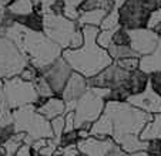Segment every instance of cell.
I'll return each mask as SVG.
<instances>
[{
  "mask_svg": "<svg viewBox=\"0 0 161 156\" xmlns=\"http://www.w3.org/2000/svg\"><path fill=\"white\" fill-rule=\"evenodd\" d=\"M111 2H113V3H114V4H116L117 7H120V6H121V4L125 2V0H111Z\"/></svg>",
  "mask_w": 161,
  "mask_h": 156,
  "instance_id": "37",
  "label": "cell"
},
{
  "mask_svg": "<svg viewBox=\"0 0 161 156\" xmlns=\"http://www.w3.org/2000/svg\"><path fill=\"white\" fill-rule=\"evenodd\" d=\"M79 150L84 156H146L147 152L127 153L120 148L113 138H96L88 136L86 139H80Z\"/></svg>",
  "mask_w": 161,
  "mask_h": 156,
  "instance_id": "9",
  "label": "cell"
},
{
  "mask_svg": "<svg viewBox=\"0 0 161 156\" xmlns=\"http://www.w3.org/2000/svg\"><path fill=\"white\" fill-rule=\"evenodd\" d=\"M146 152L150 156H161V138L150 139Z\"/></svg>",
  "mask_w": 161,
  "mask_h": 156,
  "instance_id": "32",
  "label": "cell"
},
{
  "mask_svg": "<svg viewBox=\"0 0 161 156\" xmlns=\"http://www.w3.org/2000/svg\"><path fill=\"white\" fill-rule=\"evenodd\" d=\"M88 81L84 75L79 74V72L73 71L71 77L69 78L66 87H64L63 92H61V98L66 101L67 105V112H73L74 109V104L76 101L88 90Z\"/></svg>",
  "mask_w": 161,
  "mask_h": 156,
  "instance_id": "14",
  "label": "cell"
},
{
  "mask_svg": "<svg viewBox=\"0 0 161 156\" xmlns=\"http://www.w3.org/2000/svg\"><path fill=\"white\" fill-rule=\"evenodd\" d=\"M150 85V74L144 72L143 70H136L130 74L128 78V88L131 91V95H137L141 94L148 88Z\"/></svg>",
  "mask_w": 161,
  "mask_h": 156,
  "instance_id": "19",
  "label": "cell"
},
{
  "mask_svg": "<svg viewBox=\"0 0 161 156\" xmlns=\"http://www.w3.org/2000/svg\"><path fill=\"white\" fill-rule=\"evenodd\" d=\"M40 72H42V75L47 80V82H49L50 87L53 88L56 95L60 96L64 87H66L67 81H69V78L73 74V68L69 65V63H67L63 58V55H61L54 63H52L50 65L43 68Z\"/></svg>",
  "mask_w": 161,
  "mask_h": 156,
  "instance_id": "12",
  "label": "cell"
},
{
  "mask_svg": "<svg viewBox=\"0 0 161 156\" xmlns=\"http://www.w3.org/2000/svg\"><path fill=\"white\" fill-rule=\"evenodd\" d=\"M17 45L27 55L31 65L40 71L63 55V48L43 31H31L26 29Z\"/></svg>",
  "mask_w": 161,
  "mask_h": 156,
  "instance_id": "3",
  "label": "cell"
},
{
  "mask_svg": "<svg viewBox=\"0 0 161 156\" xmlns=\"http://www.w3.org/2000/svg\"><path fill=\"white\" fill-rule=\"evenodd\" d=\"M50 125H52V131H53V138L56 139V141L58 142V145H60V139L61 136L64 135V132H66V118L63 117H57L54 118V119L50 121Z\"/></svg>",
  "mask_w": 161,
  "mask_h": 156,
  "instance_id": "25",
  "label": "cell"
},
{
  "mask_svg": "<svg viewBox=\"0 0 161 156\" xmlns=\"http://www.w3.org/2000/svg\"><path fill=\"white\" fill-rule=\"evenodd\" d=\"M110 57L113 58V61H120V60H124V58H130V57H138L137 53L131 48V45H116V44H111L108 48Z\"/></svg>",
  "mask_w": 161,
  "mask_h": 156,
  "instance_id": "22",
  "label": "cell"
},
{
  "mask_svg": "<svg viewBox=\"0 0 161 156\" xmlns=\"http://www.w3.org/2000/svg\"><path fill=\"white\" fill-rule=\"evenodd\" d=\"M42 75V72H40V70H37L36 67H33L31 64H29L27 67H26L23 71H21L20 77L25 80V81H29V82H34L37 80V78Z\"/></svg>",
  "mask_w": 161,
  "mask_h": 156,
  "instance_id": "30",
  "label": "cell"
},
{
  "mask_svg": "<svg viewBox=\"0 0 161 156\" xmlns=\"http://www.w3.org/2000/svg\"><path fill=\"white\" fill-rule=\"evenodd\" d=\"M157 31H158V33H161V23H160V26H158V29H157Z\"/></svg>",
  "mask_w": 161,
  "mask_h": 156,
  "instance_id": "39",
  "label": "cell"
},
{
  "mask_svg": "<svg viewBox=\"0 0 161 156\" xmlns=\"http://www.w3.org/2000/svg\"><path fill=\"white\" fill-rule=\"evenodd\" d=\"M107 90L88 88L74 104V126L77 131H90L93 123L103 115L106 108Z\"/></svg>",
  "mask_w": 161,
  "mask_h": 156,
  "instance_id": "6",
  "label": "cell"
},
{
  "mask_svg": "<svg viewBox=\"0 0 161 156\" xmlns=\"http://www.w3.org/2000/svg\"><path fill=\"white\" fill-rule=\"evenodd\" d=\"M34 87H36V91H37V94H39V98L47 99V98H52V96L56 95L53 88L50 87V84L47 82V80H46L43 75H40L36 81H34Z\"/></svg>",
  "mask_w": 161,
  "mask_h": 156,
  "instance_id": "24",
  "label": "cell"
},
{
  "mask_svg": "<svg viewBox=\"0 0 161 156\" xmlns=\"http://www.w3.org/2000/svg\"><path fill=\"white\" fill-rule=\"evenodd\" d=\"M44 29L43 33L50 40L58 44L63 50L67 48H79L84 43L83 30L77 21L64 17L63 14H53L47 12L43 13Z\"/></svg>",
  "mask_w": 161,
  "mask_h": 156,
  "instance_id": "4",
  "label": "cell"
},
{
  "mask_svg": "<svg viewBox=\"0 0 161 156\" xmlns=\"http://www.w3.org/2000/svg\"><path fill=\"white\" fill-rule=\"evenodd\" d=\"M2 91L4 101L12 111L26 105H34L39 101V94L36 91L34 82L25 81L20 75L3 80Z\"/></svg>",
  "mask_w": 161,
  "mask_h": 156,
  "instance_id": "7",
  "label": "cell"
},
{
  "mask_svg": "<svg viewBox=\"0 0 161 156\" xmlns=\"http://www.w3.org/2000/svg\"><path fill=\"white\" fill-rule=\"evenodd\" d=\"M14 21L20 23L21 26H25L26 29L31 31H43L44 29V20H43V13L39 9H36L34 12L29 13L26 16H20V17L13 18Z\"/></svg>",
  "mask_w": 161,
  "mask_h": 156,
  "instance_id": "20",
  "label": "cell"
},
{
  "mask_svg": "<svg viewBox=\"0 0 161 156\" xmlns=\"http://www.w3.org/2000/svg\"><path fill=\"white\" fill-rule=\"evenodd\" d=\"M16 132L26 133V143L31 145L37 139L53 138L50 121L37 112L36 105H26L13 111Z\"/></svg>",
  "mask_w": 161,
  "mask_h": 156,
  "instance_id": "5",
  "label": "cell"
},
{
  "mask_svg": "<svg viewBox=\"0 0 161 156\" xmlns=\"http://www.w3.org/2000/svg\"><path fill=\"white\" fill-rule=\"evenodd\" d=\"M140 70H143L147 74H153V72H161V33L160 40L155 47V50L151 54L144 55L140 58Z\"/></svg>",
  "mask_w": 161,
  "mask_h": 156,
  "instance_id": "17",
  "label": "cell"
},
{
  "mask_svg": "<svg viewBox=\"0 0 161 156\" xmlns=\"http://www.w3.org/2000/svg\"><path fill=\"white\" fill-rule=\"evenodd\" d=\"M30 64L27 55L14 41L0 36V80L17 77Z\"/></svg>",
  "mask_w": 161,
  "mask_h": 156,
  "instance_id": "8",
  "label": "cell"
},
{
  "mask_svg": "<svg viewBox=\"0 0 161 156\" xmlns=\"http://www.w3.org/2000/svg\"><path fill=\"white\" fill-rule=\"evenodd\" d=\"M107 10L103 7H97V9H91V10H86V12L80 13V17L77 18V24L80 27L84 26H94V27H100L103 18L106 17Z\"/></svg>",
  "mask_w": 161,
  "mask_h": 156,
  "instance_id": "18",
  "label": "cell"
},
{
  "mask_svg": "<svg viewBox=\"0 0 161 156\" xmlns=\"http://www.w3.org/2000/svg\"><path fill=\"white\" fill-rule=\"evenodd\" d=\"M81 30L84 36L83 45L74 50H63V58L69 63L73 71L84 75L86 78H93L114 61L110 57L108 51L97 44V34L100 29L94 26H84Z\"/></svg>",
  "mask_w": 161,
  "mask_h": 156,
  "instance_id": "2",
  "label": "cell"
},
{
  "mask_svg": "<svg viewBox=\"0 0 161 156\" xmlns=\"http://www.w3.org/2000/svg\"><path fill=\"white\" fill-rule=\"evenodd\" d=\"M121 68L127 70L128 72H133L136 70L140 68V57H130V58H124V60L116 61Z\"/></svg>",
  "mask_w": 161,
  "mask_h": 156,
  "instance_id": "29",
  "label": "cell"
},
{
  "mask_svg": "<svg viewBox=\"0 0 161 156\" xmlns=\"http://www.w3.org/2000/svg\"><path fill=\"white\" fill-rule=\"evenodd\" d=\"M120 26L127 30L146 29L151 10L146 6L144 0H125L119 7Z\"/></svg>",
  "mask_w": 161,
  "mask_h": 156,
  "instance_id": "10",
  "label": "cell"
},
{
  "mask_svg": "<svg viewBox=\"0 0 161 156\" xmlns=\"http://www.w3.org/2000/svg\"><path fill=\"white\" fill-rule=\"evenodd\" d=\"M80 156H84V155H81V153H80Z\"/></svg>",
  "mask_w": 161,
  "mask_h": 156,
  "instance_id": "40",
  "label": "cell"
},
{
  "mask_svg": "<svg viewBox=\"0 0 161 156\" xmlns=\"http://www.w3.org/2000/svg\"><path fill=\"white\" fill-rule=\"evenodd\" d=\"M130 33V45L137 53L138 57L151 54L155 50L160 40V33L151 29H136V30H128Z\"/></svg>",
  "mask_w": 161,
  "mask_h": 156,
  "instance_id": "13",
  "label": "cell"
},
{
  "mask_svg": "<svg viewBox=\"0 0 161 156\" xmlns=\"http://www.w3.org/2000/svg\"><path fill=\"white\" fill-rule=\"evenodd\" d=\"M36 10V4L33 0H12V3L6 7V12L13 18L26 16Z\"/></svg>",
  "mask_w": 161,
  "mask_h": 156,
  "instance_id": "21",
  "label": "cell"
},
{
  "mask_svg": "<svg viewBox=\"0 0 161 156\" xmlns=\"http://www.w3.org/2000/svg\"><path fill=\"white\" fill-rule=\"evenodd\" d=\"M113 34L114 30H100L97 34V44L107 50L113 43Z\"/></svg>",
  "mask_w": 161,
  "mask_h": 156,
  "instance_id": "28",
  "label": "cell"
},
{
  "mask_svg": "<svg viewBox=\"0 0 161 156\" xmlns=\"http://www.w3.org/2000/svg\"><path fill=\"white\" fill-rule=\"evenodd\" d=\"M146 156H150V155H146Z\"/></svg>",
  "mask_w": 161,
  "mask_h": 156,
  "instance_id": "41",
  "label": "cell"
},
{
  "mask_svg": "<svg viewBox=\"0 0 161 156\" xmlns=\"http://www.w3.org/2000/svg\"><path fill=\"white\" fill-rule=\"evenodd\" d=\"M130 74L127 70L121 68L114 61L111 65H108L100 74L94 75L93 78H87L90 88H101V90H114V88L123 87L128 84Z\"/></svg>",
  "mask_w": 161,
  "mask_h": 156,
  "instance_id": "11",
  "label": "cell"
},
{
  "mask_svg": "<svg viewBox=\"0 0 161 156\" xmlns=\"http://www.w3.org/2000/svg\"><path fill=\"white\" fill-rule=\"evenodd\" d=\"M80 141V135L79 131L74 129L70 132H64V135L60 139V146H69V145H77Z\"/></svg>",
  "mask_w": 161,
  "mask_h": 156,
  "instance_id": "31",
  "label": "cell"
},
{
  "mask_svg": "<svg viewBox=\"0 0 161 156\" xmlns=\"http://www.w3.org/2000/svg\"><path fill=\"white\" fill-rule=\"evenodd\" d=\"M16 156H33V152H31V146L30 145H27V143H25L23 146L19 149V152H17V155Z\"/></svg>",
  "mask_w": 161,
  "mask_h": 156,
  "instance_id": "35",
  "label": "cell"
},
{
  "mask_svg": "<svg viewBox=\"0 0 161 156\" xmlns=\"http://www.w3.org/2000/svg\"><path fill=\"white\" fill-rule=\"evenodd\" d=\"M111 44L116 45H130V33L127 29H124L123 26H120L119 29L114 30L113 34V43Z\"/></svg>",
  "mask_w": 161,
  "mask_h": 156,
  "instance_id": "27",
  "label": "cell"
},
{
  "mask_svg": "<svg viewBox=\"0 0 161 156\" xmlns=\"http://www.w3.org/2000/svg\"><path fill=\"white\" fill-rule=\"evenodd\" d=\"M103 115L107 118L111 128V138L120 145L124 152H146L148 141L140 138L141 132L154 119V115L136 108L130 102H113L106 104Z\"/></svg>",
  "mask_w": 161,
  "mask_h": 156,
  "instance_id": "1",
  "label": "cell"
},
{
  "mask_svg": "<svg viewBox=\"0 0 161 156\" xmlns=\"http://www.w3.org/2000/svg\"><path fill=\"white\" fill-rule=\"evenodd\" d=\"M153 90H154V91H155V92H157V94H158V95H160V96H161V80H160V81H158V82H157V84H155V87H154V88H153Z\"/></svg>",
  "mask_w": 161,
  "mask_h": 156,
  "instance_id": "36",
  "label": "cell"
},
{
  "mask_svg": "<svg viewBox=\"0 0 161 156\" xmlns=\"http://www.w3.org/2000/svg\"><path fill=\"white\" fill-rule=\"evenodd\" d=\"M120 27V14L119 9H114L111 12H108L106 14V17L103 18L100 24V30H116Z\"/></svg>",
  "mask_w": 161,
  "mask_h": 156,
  "instance_id": "23",
  "label": "cell"
},
{
  "mask_svg": "<svg viewBox=\"0 0 161 156\" xmlns=\"http://www.w3.org/2000/svg\"><path fill=\"white\" fill-rule=\"evenodd\" d=\"M160 23H161V9H157V10H154V12H151V14H150L147 29H151V30L157 31Z\"/></svg>",
  "mask_w": 161,
  "mask_h": 156,
  "instance_id": "34",
  "label": "cell"
},
{
  "mask_svg": "<svg viewBox=\"0 0 161 156\" xmlns=\"http://www.w3.org/2000/svg\"><path fill=\"white\" fill-rule=\"evenodd\" d=\"M33 2L36 4V9H39L42 13H44L46 10L49 9L50 4L53 2H56V0H33ZM63 2L66 3V6H73V7H79V9L84 3V0H63Z\"/></svg>",
  "mask_w": 161,
  "mask_h": 156,
  "instance_id": "26",
  "label": "cell"
},
{
  "mask_svg": "<svg viewBox=\"0 0 161 156\" xmlns=\"http://www.w3.org/2000/svg\"><path fill=\"white\" fill-rule=\"evenodd\" d=\"M56 156H80V150L77 145H69V146H58Z\"/></svg>",
  "mask_w": 161,
  "mask_h": 156,
  "instance_id": "33",
  "label": "cell"
},
{
  "mask_svg": "<svg viewBox=\"0 0 161 156\" xmlns=\"http://www.w3.org/2000/svg\"><path fill=\"white\" fill-rule=\"evenodd\" d=\"M127 102H130L131 105H134L136 108L141 109L144 112H148L151 115L161 114V96L150 85L144 92L131 95Z\"/></svg>",
  "mask_w": 161,
  "mask_h": 156,
  "instance_id": "15",
  "label": "cell"
},
{
  "mask_svg": "<svg viewBox=\"0 0 161 156\" xmlns=\"http://www.w3.org/2000/svg\"><path fill=\"white\" fill-rule=\"evenodd\" d=\"M37 112L42 114L46 119H54L57 117H63L67 114V105L61 96L54 95L52 98H47L42 105L37 107Z\"/></svg>",
  "mask_w": 161,
  "mask_h": 156,
  "instance_id": "16",
  "label": "cell"
},
{
  "mask_svg": "<svg viewBox=\"0 0 161 156\" xmlns=\"http://www.w3.org/2000/svg\"><path fill=\"white\" fill-rule=\"evenodd\" d=\"M0 156H4V150H3V146H2V142H0Z\"/></svg>",
  "mask_w": 161,
  "mask_h": 156,
  "instance_id": "38",
  "label": "cell"
}]
</instances>
